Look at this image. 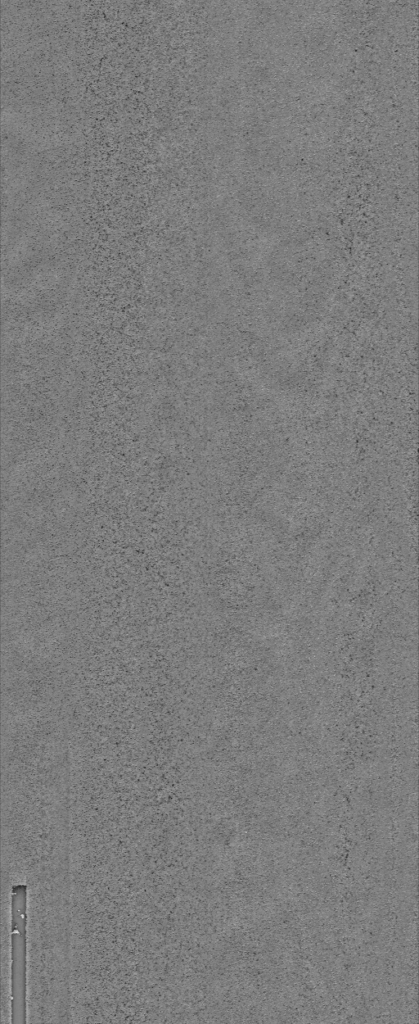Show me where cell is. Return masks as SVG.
Returning <instances> with one entry per match:
<instances>
[{"instance_id": "6da1fadb", "label": "cell", "mask_w": 419, "mask_h": 1024, "mask_svg": "<svg viewBox=\"0 0 419 1024\" xmlns=\"http://www.w3.org/2000/svg\"><path fill=\"white\" fill-rule=\"evenodd\" d=\"M12 1023H24L26 1016V924L27 889L18 884L12 888Z\"/></svg>"}]
</instances>
